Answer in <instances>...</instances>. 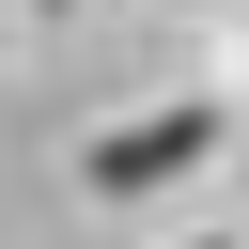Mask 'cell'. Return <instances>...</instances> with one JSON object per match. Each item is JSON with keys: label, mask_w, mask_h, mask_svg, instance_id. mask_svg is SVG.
Wrapping results in <instances>:
<instances>
[{"label": "cell", "mask_w": 249, "mask_h": 249, "mask_svg": "<svg viewBox=\"0 0 249 249\" xmlns=\"http://www.w3.org/2000/svg\"><path fill=\"white\" fill-rule=\"evenodd\" d=\"M202 140H218V109H156V124H124V140H93V187H171Z\"/></svg>", "instance_id": "cell-1"}]
</instances>
